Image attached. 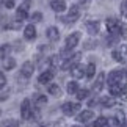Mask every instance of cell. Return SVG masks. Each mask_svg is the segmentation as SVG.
I'll return each instance as SVG.
<instances>
[{"label": "cell", "mask_w": 127, "mask_h": 127, "mask_svg": "<svg viewBox=\"0 0 127 127\" xmlns=\"http://www.w3.org/2000/svg\"><path fill=\"white\" fill-rule=\"evenodd\" d=\"M79 60H80V53H75V55H72L71 58H67V60L61 64V69L63 71H67V69H72V67H75L79 64Z\"/></svg>", "instance_id": "obj_7"}, {"label": "cell", "mask_w": 127, "mask_h": 127, "mask_svg": "<svg viewBox=\"0 0 127 127\" xmlns=\"http://www.w3.org/2000/svg\"><path fill=\"white\" fill-rule=\"evenodd\" d=\"M104 80H105V74H104V72H100V74L97 75L94 85H93V91H94V93H100L102 88H104Z\"/></svg>", "instance_id": "obj_11"}, {"label": "cell", "mask_w": 127, "mask_h": 127, "mask_svg": "<svg viewBox=\"0 0 127 127\" xmlns=\"http://www.w3.org/2000/svg\"><path fill=\"white\" fill-rule=\"evenodd\" d=\"M93 118H94V113H93L91 110H83L77 115V121H79V123H83V124L88 123V121H91Z\"/></svg>", "instance_id": "obj_9"}, {"label": "cell", "mask_w": 127, "mask_h": 127, "mask_svg": "<svg viewBox=\"0 0 127 127\" xmlns=\"http://www.w3.org/2000/svg\"><path fill=\"white\" fill-rule=\"evenodd\" d=\"M72 127H80V126H72Z\"/></svg>", "instance_id": "obj_38"}, {"label": "cell", "mask_w": 127, "mask_h": 127, "mask_svg": "<svg viewBox=\"0 0 127 127\" xmlns=\"http://www.w3.org/2000/svg\"><path fill=\"white\" fill-rule=\"evenodd\" d=\"M33 72H35V64H33L32 61H25L21 67V74L25 77V79H30L33 75Z\"/></svg>", "instance_id": "obj_8"}, {"label": "cell", "mask_w": 127, "mask_h": 127, "mask_svg": "<svg viewBox=\"0 0 127 127\" xmlns=\"http://www.w3.org/2000/svg\"><path fill=\"white\" fill-rule=\"evenodd\" d=\"M0 85L2 86L6 85V77H5V74H0Z\"/></svg>", "instance_id": "obj_34"}, {"label": "cell", "mask_w": 127, "mask_h": 127, "mask_svg": "<svg viewBox=\"0 0 127 127\" xmlns=\"http://www.w3.org/2000/svg\"><path fill=\"white\" fill-rule=\"evenodd\" d=\"M2 2H3V6L5 8H8V9L14 8V0H2Z\"/></svg>", "instance_id": "obj_31"}, {"label": "cell", "mask_w": 127, "mask_h": 127, "mask_svg": "<svg viewBox=\"0 0 127 127\" xmlns=\"http://www.w3.org/2000/svg\"><path fill=\"white\" fill-rule=\"evenodd\" d=\"M100 104H102V107L108 108V107H113L116 102H115L113 97H102V99H100Z\"/></svg>", "instance_id": "obj_24"}, {"label": "cell", "mask_w": 127, "mask_h": 127, "mask_svg": "<svg viewBox=\"0 0 127 127\" xmlns=\"http://www.w3.org/2000/svg\"><path fill=\"white\" fill-rule=\"evenodd\" d=\"M88 94H90V91H88V90H80L79 93H77V100H85L86 99V97H88Z\"/></svg>", "instance_id": "obj_27"}, {"label": "cell", "mask_w": 127, "mask_h": 127, "mask_svg": "<svg viewBox=\"0 0 127 127\" xmlns=\"http://www.w3.org/2000/svg\"><path fill=\"white\" fill-rule=\"evenodd\" d=\"M53 75H55V72L53 71H44L42 74L38 77V82H39L41 85H46V83H49V82H52V79H53Z\"/></svg>", "instance_id": "obj_10"}, {"label": "cell", "mask_w": 127, "mask_h": 127, "mask_svg": "<svg viewBox=\"0 0 127 127\" xmlns=\"http://www.w3.org/2000/svg\"><path fill=\"white\" fill-rule=\"evenodd\" d=\"M111 57L115 58V61H123V60H124L119 50H113V52H111Z\"/></svg>", "instance_id": "obj_29"}, {"label": "cell", "mask_w": 127, "mask_h": 127, "mask_svg": "<svg viewBox=\"0 0 127 127\" xmlns=\"http://www.w3.org/2000/svg\"><path fill=\"white\" fill-rule=\"evenodd\" d=\"M71 75L74 77V79H82L83 75H86V67L77 64L75 67H72V69H71Z\"/></svg>", "instance_id": "obj_13"}, {"label": "cell", "mask_w": 127, "mask_h": 127, "mask_svg": "<svg viewBox=\"0 0 127 127\" xmlns=\"http://www.w3.org/2000/svg\"><path fill=\"white\" fill-rule=\"evenodd\" d=\"M66 90H67V93L69 94H77L80 90H79V85H77V82H69L67 83V86H66Z\"/></svg>", "instance_id": "obj_23"}, {"label": "cell", "mask_w": 127, "mask_h": 127, "mask_svg": "<svg viewBox=\"0 0 127 127\" xmlns=\"http://www.w3.org/2000/svg\"><path fill=\"white\" fill-rule=\"evenodd\" d=\"M32 116H33L32 102H30V99H24L22 105H21V118L28 121V119H32Z\"/></svg>", "instance_id": "obj_3"}, {"label": "cell", "mask_w": 127, "mask_h": 127, "mask_svg": "<svg viewBox=\"0 0 127 127\" xmlns=\"http://www.w3.org/2000/svg\"><path fill=\"white\" fill-rule=\"evenodd\" d=\"M124 93V90H123V86L121 85H111L110 86V94H111V97H118V96H121Z\"/></svg>", "instance_id": "obj_21"}, {"label": "cell", "mask_w": 127, "mask_h": 127, "mask_svg": "<svg viewBox=\"0 0 127 127\" xmlns=\"http://www.w3.org/2000/svg\"><path fill=\"white\" fill-rule=\"evenodd\" d=\"M21 25H22V21H19V19H16V21H13V22H9V24H8V28L17 30V28H21Z\"/></svg>", "instance_id": "obj_28"}, {"label": "cell", "mask_w": 127, "mask_h": 127, "mask_svg": "<svg viewBox=\"0 0 127 127\" xmlns=\"http://www.w3.org/2000/svg\"><path fill=\"white\" fill-rule=\"evenodd\" d=\"M80 38H82V33L80 32H74L72 35H69L66 38V49L67 50H71V49H74L77 44H79V41H80Z\"/></svg>", "instance_id": "obj_6"}, {"label": "cell", "mask_w": 127, "mask_h": 127, "mask_svg": "<svg viewBox=\"0 0 127 127\" xmlns=\"http://www.w3.org/2000/svg\"><path fill=\"white\" fill-rule=\"evenodd\" d=\"M90 2H91V0H80V3H82V5H88Z\"/></svg>", "instance_id": "obj_37"}, {"label": "cell", "mask_w": 127, "mask_h": 127, "mask_svg": "<svg viewBox=\"0 0 127 127\" xmlns=\"http://www.w3.org/2000/svg\"><path fill=\"white\" fill-rule=\"evenodd\" d=\"M108 124H110V121L107 119L105 116H99V118L94 121V124H93V126H94V127H107Z\"/></svg>", "instance_id": "obj_22"}, {"label": "cell", "mask_w": 127, "mask_h": 127, "mask_svg": "<svg viewBox=\"0 0 127 127\" xmlns=\"http://www.w3.org/2000/svg\"><path fill=\"white\" fill-rule=\"evenodd\" d=\"M33 104H35V107L39 110V108H42V107L47 104V97L44 94H36L35 97H33Z\"/></svg>", "instance_id": "obj_16"}, {"label": "cell", "mask_w": 127, "mask_h": 127, "mask_svg": "<svg viewBox=\"0 0 127 127\" xmlns=\"http://www.w3.org/2000/svg\"><path fill=\"white\" fill-rule=\"evenodd\" d=\"M105 25H107V30H108L110 36H118V35H121V32H123L118 19H115V17H108L105 21Z\"/></svg>", "instance_id": "obj_1"}, {"label": "cell", "mask_w": 127, "mask_h": 127, "mask_svg": "<svg viewBox=\"0 0 127 127\" xmlns=\"http://www.w3.org/2000/svg\"><path fill=\"white\" fill-rule=\"evenodd\" d=\"M8 50H9V46H8V44H3V46H2V53H0V55H2V60L6 58V52Z\"/></svg>", "instance_id": "obj_32"}, {"label": "cell", "mask_w": 127, "mask_h": 127, "mask_svg": "<svg viewBox=\"0 0 127 127\" xmlns=\"http://www.w3.org/2000/svg\"><path fill=\"white\" fill-rule=\"evenodd\" d=\"M91 47H94V42H93V41H90V42L85 46V49H91Z\"/></svg>", "instance_id": "obj_35"}, {"label": "cell", "mask_w": 127, "mask_h": 127, "mask_svg": "<svg viewBox=\"0 0 127 127\" xmlns=\"http://www.w3.org/2000/svg\"><path fill=\"white\" fill-rule=\"evenodd\" d=\"M16 17L19 19V21H24V19H27V17H28V3H22L21 6L17 8Z\"/></svg>", "instance_id": "obj_12"}, {"label": "cell", "mask_w": 127, "mask_h": 127, "mask_svg": "<svg viewBox=\"0 0 127 127\" xmlns=\"http://www.w3.org/2000/svg\"><path fill=\"white\" fill-rule=\"evenodd\" d=\"M121 13H123V16H127V0L121 3Z\"/></svg>", "instance_id": "obj_33"}, {"label": "cell", "mask_w": 127, "mask_h": 127, "mask_svg": "<svg viewBox=\"0 0 127 127\" xmlns=\"http://www.w3.org/2000/svg\"><path fill=\"white\" fill-rule=\"evenodd\" d=\"M2 66H3V69H6V71H11L14 69V66H16V61H14V58H5V60H2Z\"/></svg>", "instance_id": "obj_19"}, {"label": "cell", "mask_w": 127, "mask_h": 127, "mask_svg": "<svg viewBox=\"0 0 127 127\" xmlns=\"http://www.w3.org/2000/svg\"><path fill=\"white\" fill-rule=\"evenodd\" d=\"M46 35H47V38L50 41H57L58 38H60V32H58L57 27H49L47 32H46Z\"/></svg>", "instance_id": "obj_18"}, {"label": "cell", "mask_w": 127, "mask_h": 127, "mask_svg": "<svg viewBox=\"0 0 127 127\" xmlns=\"http://www.w3.org/2000/svg\"><path fill=\"white\" fill-rule=\"evenodd\" d=\"M79 110H80V105L75 104V102H64V104L61 105V111L66 116H74Z\"/></svg>", "instance_id": "obj_4"}, {"label": "cell", "mask_w": 127, "mask_h": 127, "mask_svg": "<svg viewBox=\"0 0 127 127\" xmlns=\"http://www.w3.org/2000/svg\"><path fill=\"white\" fill-rule=\"evenodd\" d=\"M50 6H52V9L55 13H63L66 9V2L64 0H53L50 3Z\"/></svg>", "instance_id": "obj_15"}, {"label": "cell", "mask_w": 127, "mask_h": 127, "mask_svg": "<svg viewBox=\"0 0 127 127\" xmlns=\"http://www.w3.org/2000/svg\"><path fill=\"white\" fill-rule=\"evenodd\" d=\"M6 94H8L6 91H3V93H2V100H5V99H6Z\"/></svg>", "instance_id": "obj_36"}, {"label": "cell", "mask_w": 127, "mask_h": 127, "mask_svg": "<svg viewBox=\"0 0 127 127\" xmlns=\"http://www.w3.org/2000/svg\"><path fill=\"white\" fill-rule=\"evenodd\" d=\"M126 77V72L123 69H118V71H111L108 74V85H121V82L124 80Z\"/></svg>", "instance_id": "obj_2"}, {"label": "cell", "mask_w": 127, "mask_h": 127, "mask_svg": "<svg viewBox=\"0 0 127 127\" xmlns=\"http://www.w3.org/2000/svg\"><path fill=\"white\" fill-rule=\"evenodd\" d=\"M52 2H53V0H52Z\"/></svg>", "instance_id": "obj_39"}, {"label": "cell", "mask_w": 127, "mask_h": 127, "mask_svg": "<svg viewBox=\"0 0 127 127\" xmlns=\"http://www.w3.org/2000/svg\"><path fill=\"white\" fill-rule=\"evenodd\" d=\"M94 74H96V64L94 63H90V64L86 66V77L88 79H93Z\"/></svg>", "instance_id": "obj_26"}, {"label": "cell", "mask_w": 127, "mask_h": 127, "mask_svg": "<svg viewBox=\"0 0 127 127\" xmlns=\"http://www.w3.org/2000/svg\"><path fill=\"white\" fill-rule=\"evenodd\" d=\"M24 36H25V39H28V41H32V39L36 38V28H35L33 24H30V25L25 27V30H24Z\"/></svg>", "instance_id": "obj_14"}, {"label": "cell", "mask_w": 127, "mask_h": 127, "mask_svg": "<svg viewBox=\"0 0 127 127\" xmlns=\"http://www.w3.org/2000/svg\"><path fill=\"white\" fill-rule=\"evenodd\" d=\"M86 32L90 33V35H97V33H99V22L97 21L86 22Z\"/></svg>", "instance_id": "obj_17"}, {"label": "cell", "mask_w": 127, "mask_h": 127, "mask_svg": "<svg viewBox=\"0 0 127 127\" xmlns=\"http://www.w3.org/2000/svg\"><path fill=\"white\" fill-rule=\"evenodd\" d=\"M79 17H80V6L79 5H72V6L69 8L67 17H61V21L63 22H75Z\"/></svg>", "instance_id": "obj_5"}, {"label": "cell", "mask_w": 127, "mask_h": 127, "mask_svg": "<svg viewBox=\"0 0 127 127\" xmlns=\"http://www.w3.org/2000/svg\"><path fill=\"white\" fill-rule=\"evenodd\" d=\"M47 91H49V94H52V96H55V97H60V96H61V88L58 86L57 83H52V85H49Z\"/></svg>", "instance_id": "obj_20"}, {"label": "cell", "mask_w": 127, "mask_h": 127, "mask_svg": "<svg viewBox=\"0 0 127 127\" xmlns=\"http://www.w3.org/2000/svg\"><path fill=\"white\" fill-rule=\"evenodd\" d=\"M2 127H21L17 119H5L2 123Z\"/></svg>", "instance_id": "obj_25"}, {"label": "cell", "mask_w": 127, "mask_h": 127, "mask_svg": "<svg viewBox=\"0 0 127 127\" xmlns=\"http://www.w3.org/2000/svg\"><path fill=\"white\" fill-rule=\"evenodd\" d=\"M32 21H33V22H41V21H42V14H41L39 11L33 13V16H32Z\"/></svg>", "instance_id": "obj_30"}]
</instances>
